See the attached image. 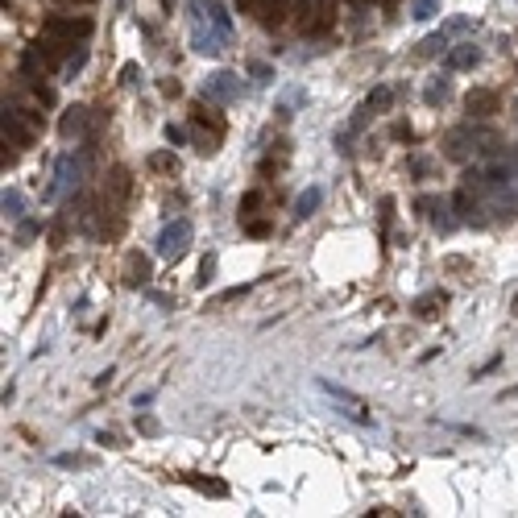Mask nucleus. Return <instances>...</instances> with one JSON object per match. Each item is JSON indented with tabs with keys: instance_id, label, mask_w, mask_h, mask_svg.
Listing matches in <instances>:
<instances>
[{
	"instance_id": "obj_11",
	"label": "nucleus",
	"mask_w": 518,
	"mask_h": 518,
	"mask_svg": "<svg viewBox=\"0 0 518 518\" xmlns=\"http://www.w3.org/2000/svg\"><path fill=\"white\" fill-rule=\"evenodd\" d=\"M465 137H469V129H452V133H448V142H444V154H448L452 162H465V158H469V149H465Z\"/></svg>"
},
{
	"instance_id": "obj_24",
	"label": "nucleus",
	"mask_w": 518,
	"mask_h": 518,
	"mask_svg": "<svg viewBox=\"0 0 518 518\" xmlns=\"http://www.w3.org/2000/svg\"><path fill=\"white\" fill-rule=\"evenodd\" d=\"M502 398H518V386H510V390H506V394H502Z\"/></svg>"
},
{
	"instance_id": "obj_4",
	"label": "nucleus",
	"mask_w": 518,
	"mask_h": 518,
	"mask_svg": "<svg viewBox=\"0 0 518 518\" xmlns=\"http://www.w3.org/2000/svg\"><path fill=\"white\" fill-rule=\"evenodd\" d=\"M236 92H240V79H236L233 71H216V75L203 83V95H207L212 104H229Z\"/></svg>"
},
{
	"instance_id": "obj_1",
	"label": "nucleus",
	"mask_w": 518,
	"mask_h": 518,
	"mask_svg": "<svg viewBox=\"0 0 518 518\" xmlns=\"http://www.w3.org/2000/svg\"><path fill=\"white\" fill-rule=\"evenodd\" d=\"M42 34L58 42H88L92 38V17H67V13H50L42 21Z\"/></svg>"
},
{
	"instance_id": "obj_23",
	"label": "nucleus",
	"mask_w": 518,
	"mask_h": 518,
	"mask_svg": "<svg viewBox=\"0 0 518 518\" xmlns=\"http://www.w3.org/2000/svg\"><path fill=\"white\" fill-rule=\"evenodd\" d=\"M249 71H253V79H257V83H270V67H266V62H253Z\"/></svg>"
},
{
	"instance_id": "obj_13",
	"label": "nucleus",
	"mask_w": 518,
	"mask_h": 518,
	"mask_svg": "<svg viewBox=\"0 0 518 518\" xmlns=\"http://www.w3.org/2000/svg\"><path fill=\"white\" fill-rule=\"evenodd\" d=\"M390 104H394V92H390V88H374L369 100H365V108H369V112H386Z\"/></svg>"
},
{
	"instance_id": "obj_26",
	"label": "nucleus",
	"mask_w": 518,
	"mask_h": 518,
	"mask_svg": "<svg viewBox=\"0 0 518 518\" xmlns=\"http://www.w3.org/2000/svg\"><path fill=\"white\" fill-rule=\"evenodd\" d=\"M510 311H514V315H518V294H514V303H510Z\"/></svg>"
},
{
	"instance_id": "obj_16",
	"label": "nucleus",
	"mask_w": 518,
	"mask_h": 518,
	"mask_svg": "<svg viewBox=\"0 0 518 518\" xmlns=\"http://www.w3.org/2000/svg\"><path fill=\"white\" fill-rule=\"evenodd\" d=\"M4 212H8V216H21V212H25L21 191H4Z\"/></svg>"
},
{
	"instance_id": "obj_15",
	"label": "nucleus",
	"mask_w": 518,
	"mask_h": 518,
	"mask_svg": "<svg viewBox=\"0 0 518 518\" xmlns=\"http://www.w3.org/2000/svg\"><path fill=\"white\" fill-rule=\"evenodd\" d=\"M149 166H154V170L175 175V170H179V158H175V154H154V158H149Z\"/></svg>"
},
{
	"instance_id": "obj_14",
	"label": "nucleus",
	"mask_w": 518,
	"mask_h": 518,
	"mask_svg": "<svg viewBox=\"0 0 518 518\" xmlns=\"http://www.w3.org/2000/svg\"><path fill=\"white\" fill-rule=\"evenodd\" d=\"M191 485H195L199 493H212V498H224V493H229V485H224V481H203V477H191Z\"/></svg>"
},
{
	"instance_id": "obj_8",
	"label": "nucleus",
	"mask_w": 518,
	"mask_h": 518,
	"mask_svg": "<svg viewBox=\"0 0 518 518\" xmlns=\"http://www.w3.org/2000/svg\"><path fill=\"white\" fill-rule=\"evenodd\" d=\"M320 203H324V191L307 187L299 199H294V216H299V220H307V216H315V207H320Z\"/></svg>"
},
{
	"instance_id": "obj_18",
	"label": "nucleus",
	"mask_w": 518,
	"mask_h": 518,
	"mask_svg": "<svg viewBox=\"0 0 518 518\" xmlns=\"http://www.w3.org/2000/svg\"><path fill=\"white\" fill-rule=\"evenodd\" d=\"M448 50V34H431L423 42V54H444Z\"/></svg>"
},
{
	"instance_id": "obj_22",
	"label": "nucleus",
	"mask_w": 518,
	"mask_h": 518,
	"mask_svg": "<svg viewBox=\"0 0 518 518\" xmlns=\"http://www.w3.org/2000/svg\"><path fill=\"white\" fill-rule=\"evenodd\" d=\"M212 274H216V257H203V266H199V282H212Z\"/></svg>"
},
{
	"instance_id": "obj_19",
	"label": "nucleus",
	"mask_w": 518,
	"mask_h": 518,
	"mask_svg": "<svg viewBox=\"0 0 518 518\" xmlns=\"http://www.w3.org/2000/svg\"><path fill=\"white\" fill-rule=\"evenodd\" d=\"M435 8H439V0H415V17H419V21L435 17Z\"/></svg>"
},
{
	"instance_id": "obj_25",
	"label": "nucleus",
	"mask_w": 518,
	"mask_h": 518,
	"mask_svg": "<svg viewBox=\"0 0 518 518\" xmlns=\"http://www.w3.org/2000/svg\"><path fill=\"white\" fill-rule=\"evenodd\" d=\"M510 162H514V166H518V145H514V149H510Z\"/></svg>"
},
{
	"instance_id": "obj_21",
	"label": "nucleus",
	"mask_w": 518,
	"mask_h": 518,
	"mask_svg": "<svg viewBox=\"0 0 518 518\" xmlns=\"http://www.w3.org/2000/svg\"><path fill=\"white\" fill-rule=\"evenodd\" d=\"M83 62H88V50L79 46V50H75V54H71V58H67V75H75V71H79Z\"/></svg>"
},
{
	"instance_id": "obj_17",
	"label": "nucleus",
	"mask_w": 518,
	"mask_h": 518,
	"mask_svg": "<svg viewBox=\"0 0 518 518\" xmlns=\"http://www.w3.org/2000/svg\"><path fill=\"white\" fill-rule=\"evenodd\" d=\"M145 274H149V266H145L142 257H129V286L145 282Z\"/></svg>"
},
{
	"instance_id": "obj_7",
	"label": "nucleus",
	"mask_w": 518,
	"mask_h": 518,
	"mask_svg": "<svg viewBox=\"0 0 518 518\" xmlns=\"http://www.w3.org/2000/svg\"><path fill=\"white\" fill-rule=\"evenodd\" d=\"M469 112H472V116H493V112H498V92L477 88V92L469 95Z\"/></svg>"
},
{
	"instance_id": "obj_6",
	"label": "nucleus",
	"mask_w": 518,
	"mask_h": 518,
	"mask_svg": "<svg viewBox=\"0 0 518 518\" xmlns=\"http://www.w3.org/2000/svg\"><path fill=\"white\" fill-rule=\"evenodd\" d=\"M191 125H195V129H203V125H207L203 108H195V112H191ZM212 133H220V137H224V125H220V121H212ZM220 137H199V145H195V149H199V154H216Z\"/></svg>"
},
{
	"instance_id": "obj_20",
	"label": "nucleus",
	"mask_w": 518,
	"mask_h": 518,
	"mask_svg": "<svg viewBox=\"0 0 518 518\" xmlns=\"http://www.w3.org/2000/svg\"><path fill=\"white\" fill-rule=\"evenodd\" d=\"M448 95V79H435L431 88H427V104H435V100H444Z\"/></svg>"
},
{
	"instance_id": "obj_3",
	"label": "nucleus",
	"mask_w": 518,
	"mask_h": 518,
	"mask_svg": "<svg viewBox=\"0 0 518 518\" xmlns=\"http://www.w3.org/2000/svg\"><path fill=\"white\" fill-rule=\"evenodd\" d=\"M315 386H320V390H324V394H328V398H336V402H340V407H348V411H344V415H348V419H353V423H369V415H365V402H361V398H357V394H348V390H340V386H332L328 377H320V381H315Z\"/></svg>"
},
{
	"instance_id": "obj_9",
	"label": "nucleus",
	"mask_w": 518,
	"mask_h": 518,
	"mask_svg": "<svg viewBox=\"0 0 518 518\" xmlns=\"http://www.w3.org/2000/svg\"><path fill=\"white\" fill-rule=\"evenodd\" d=\"M58 129H62V137H79V133L88 129V108H71Z\"/></svg>"
},
{
	"instance_id": "obj_5",
	"label": "nucleus",
	"mask_w": 518,
	"mask_h": 518,
	"mask_svg": "<svg viewBox=\"0 0 518 518\" xmlns=\"http://www.w3.org/2000/svg\"><path fill=\"white\" fill-rule=\"evenodd\" d=\"M4 142L8 145H34V129L25 125V116L17 108H4Z\"/></svg>"
},
{
	"instance_id": "obj_2",
	"label": "nucleus",
	"mask_w": 518,
	"mask_h": 518,
	"mask_svg": "<svg viewBox=\"0 0 518 518\" xmlns=\"http://www.w3.org/2000/svg\"><path fill=\"white\" fill-rule=\"evenodd\" d=\"M187 245H191V220H175L158 236V253L162 257H179V253H187Z\"/></svg>"
},
{
	"instance_id": "obj_10",
	"label": "nucleus",
	"mask_w": 518,
	"mask_h": 518,
	"mask_svg": "<svg viewBox=\"0 0 518 518\" xmlns=\"http://www.w3.org/2000/svg\"><path fill=\"white\" fill-rule=\"evenodd\" d=\"M477 58H481V54H477V46H472V42L448 50V67H452V71H461V67H477Z\"/></svg>"
},
{
	"instance_id": "obj_12",
	"label": "nucleus",
	"mask_w": 518,
	"mask_h": 518,
	"mask_svg": "<svg viewBox=\"0 0 518 518\" xmlns=\"http://www.w3.org/2000/svg\"><path fill=\"white\" fill-rule=\"evenodd\" d=\"M444 303H448V294H444V290H427L423 299L415 303V311H419L423 320H431V315H439V307H444Z\"/></svg>"
}]
</instances>
